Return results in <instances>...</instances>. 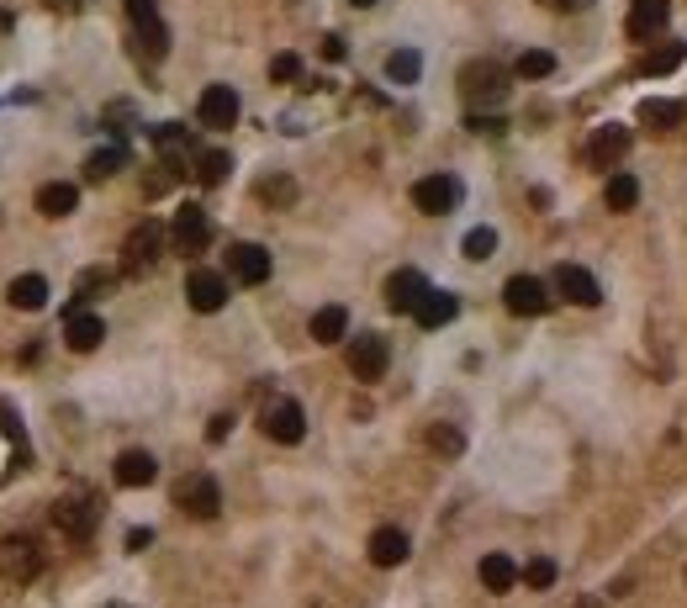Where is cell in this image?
Instances as JSON below:
<instances>
[{"instance_id":"1","label":"cell","mask_w":687,"mask_h":608,"mask_svg":"<svg viewBox=\"0 0 687 608\" xmlns=\"http://www.w3.org/2000/svg\"><path fill=\"white\" fill-rule=\"evenodd\" d=\"M175 508H180V513H191V519H217V508H222V487H217V476H207V471L180 476V482H175Z\"/></svg>"},{"instance_id":"2","label":"cell","mask_w":687,"mask_h":608,"mask_svg":"<svg viewBox=\"0 0 687 608\" xmlns=\"http://www.w3.org/2000/svg\"><path fill=\"white\" fill-rule=\"evenodd\" d=\"M37 571H43V550H37V540H27V534H6V540H0V577L27 587V582H37Z\"/></svg>"},{"instance_id":"3","label":"cell","mask_w":687,"mask_h":608,"mask_svg":"<svg viewBox=\"0 0 687 608\" xmlns=\"http://www.w3.org/2000/svg\"><path fill=\"white\" fill-rule=\"evenodd\" d=\"M159 249H164V228L154 223V217H143L122 244V275H148L154 260H159Z\"/></svg>"},{"instance_id":"4","label":"cell","mask_w":687,"mask_h":608,"mask_svg":"<svg viewBox=\"0 0 687 608\" xmlns=\"http://www.w3.org/2000/svg\"><path fill=\"white\" fill-rule=\"evenodd\" d=\"M259 429H265L275 445H302V434H307V413H302V402L296 397H275L265 413H259Z\"/></svg>"},{"instance_id":"5","label":"cell","mask_w":687,"mask_h":608,"mask_svg":"<svg viewBox=\"0 0 687 608\" xmlns=\"http://www.w3.org/2000/svg\"><path fill=\"white\" fill-rule=\"evenodd\" d=\"M629 143H635V133H629V127L603 122V127H592V138H587L582 159L592 164V170H619V159L629 154Z\"/></svg>"},{"instance_id":"6","label":"cell","mask_w":687,"mask_h":608,"mask_svg":"<svg viewBox=\"0 0 687 608\" xmlns=\"http://www.w3.org/2000/svg\"><path fill=\"white\" fill-rule=\"evenodd\" d=\"M460 96H466L471 106H481V101H503V96H508V69H497L492 59L466 64V69H460Z\"/></svg>"},{"instance_id":"7","label":"cell","mask_w":687,"mask_h":608,"mask_svg":"<svg viewBox=\"0 0 687 608\" xmlns=\"http://www.w3.org/2000/svg\"><path fill=\"white\" fill-rule=\"evenodd\" d=\"M550 291H555V297H566L571 307H598V302H603L598 275L582 270V265H555V275H550Z\"/></svg>"},{"instance_id":"8","label":"cell","mask_w":687,"mask_h":608,"mask_svg":"<svg viewBox=\"0 0 687 608\" xmlns=\"http://www.w3.org/2000/svg\"><path fill=\"white\" fill-rule=\"evenodd\" d=\"M503 302L513 318H540V312H550V286L540 281V275H513V281L503 286Z\"/></svg>"},{"instance_id":"9","label":"cell","mask_w":687,"mask_h":608,"mask_svg":"<svg viewBox=\"0 0 687 608\" xmlns=\"http://www.w3.org/2000/svg\"><path fill=\"white\" fill-rule=\"evenodd\" d=\"M386 365H392V349H386L381 334L349 339V376H355V381H381Z\"/></svg>"},{"instance_id":"10","label":"cell","mask_w":687,"mask_h":608,"mask_svg":"<svg viewBox=\"0 0 687 608\" xmlns=\"http://www.w3.org/2000/svg\"><path fill=\"white\" fill-rule=\"evenodd\" d=\"M460 180L455 175H423L418 186H413V207L418 212H429V217H444V212H455L460 207Z\"/></svg>"},{"instance_id":"11","label":"cell","mask_w":687,"mask_h":608,"mask_svg":"<svg viewBox=\"0 0 687 608\" xmlns=\"http://www.w3.org/2000/svg\"><path fill=\"white\" fill-rule=\"evenodd\" d=\"M207 238H212L207 212H201L196 201H185V207L175 212V223H170V244H175V254H201V249H207Z\"/></svg>"},{"instance_id":"12","label":"cell","mask_w":687,"mask_h":608,"mask_svg":"<svg viewBox=\"0 0 687 608\" xmlns=\"http://www.w3.org/2000/svg\"><path fill=\"white\" fill-rule=\"evenodd\" d=\"M196 117H201V127H212V133L233 127L238 122V90L233 85H207L201 101H196Z\"/></svg>"},{"instance_id":"13","label":"cell","mask_w":687,"mask_h":608,"mask_svg":"<svg viewBox=\"0 0 687 608\" xmlns=\"http://www.w3.org/2000/svg\"><path fill=\"white\" fill-rule=\"evenodd\" d=\"M228 275L238 286H265L270 281V249L265 244H233L228 249Z\"/></svg>"},{"instance_id":"14","label":"cell","mask_w":687,"mask_h":608,"mask_svg":"<svg viewBox=\"0 0 687 608\" xmlns=\"http://www.w3.org/2000/svg\"><path fill=\"white\" fill-rule=\"evenodd\" d=\"M185 302H191L196 312H222V307H228V275L191 270V275H185Z\"/></svg>"},{"instance_id":"15","label":"cell","mask_w":687,"mask_h":608,"mask_svg":"<svg viewBox=\"0 0 687 608\" xmlns=\"http://www.w3.org/2000/svg\"><path fill=\"white\" fill-rule=\"evenodd\" d=\"M666 16H672V0H635V6H629V16H624L629 43H651V38H661Z\"/></svg>"},{"instance_id":"16","label":"cell","mask_w":687,"mask_h":608,"mask_svg":"<svg viewBox=\"0 0 687 608\" xmlns=\"http://www.w3.org/2000/svg\"><path fill=\"white\" fill-rule=\"evenodd\" d=\"M429 297V281H423V270H397L392 281H386V307L392 312H418V302Z\"/></svg>"},{"instance_id":"17","label":"cell","mask_w":687,"mask_h":608,"mask_svg":"<svg viewBox=\"0 0 687 608\" xmlns=\"http://www.w3.org/2000/svg\"><path fill=\"white\" fill-rule=\"evenodd\" d=\"M101 339H106V323L96 318V312H80V307H74L69 318H64V344L74 349V355H90Z\"/></svg>"},{"instance_id":"18","label":"cell","mask_w":687,"mask_h":608,"mask_svg":"<svg viewBox=\"0 0 687 608\" xmlns=\"http://www.w3.org/2000/svg\"><path fill=\"white\" fill-rule=\"evenodd\" d=\"M96 503H85V497H64V503H53V524L74 540H90V529H96Z\"/></svg>"},{"instance_id":"19","label":"cell","mask_w":687,"mask_h":608,"mask_svg":"<svg viewBox=\"0 0 687 608\" xmlns=\"http://www.w3.org/2000/svg\"><path fill=\"white\" fill-rule=\"evenodd\" d=\"M111 476H117V487H154L159 460L148 455V450H122L117 466H111Z\"/></svg>"},{"instance_id":"20","label":"cell","mask_w":687,"mask_h":608,"mask_svg":"<svg viewBox=\"0 0 687 608\" xmlns=\"http://www.w3.org/2000/svg\"><path fill=\"white\" fill-rule=\"evenodd\" d=\"M476 577H481V587H487V593H513V582L524 577V571L513 566V556H503V550H492V556H481Z\"/></svg>"},{"instance_id":"21","label":"cell","mask_w":687,"mask_h":608,"mask_svg":"<svg viewBox=\"0 0 687 608\" xmlns=\"http://www.w3.org/2000/svg\"><path fill=\"white\" fill-rule=\"evenodd\" d=\"M80 207V186H69V180H48V186H37V212L43 217H69Z\"/></svg>"},{"instance_id":"22","label":"cell","mask_w":687,"mask_h":608,"mask_svg":"<svg viewBox=\"0 0 687 608\" xmlns=\"http://www.w3.org/2000/svg\"><path fill=\"white\" fill-rule=\"evenodd\" d=\"M455 312H460V297H450V291H434L429 286V297L418 302V328H444V323H455Z\"/></svg>"},{"instance_id":"23","label":"cell","mask_w":687,"mask_h":608,"mask_svg":"<svg viewBox=\"0 0 687 608\" xmlns=\"http://www.w3.org/2000/svg\"><path fill=\"white\" fill-rule=\"evenodd\" d=\"M407 550H413V545H407V534L392 529V524L370 534V561H376V566H402V561H407Z\"/></svg>"},{"instance_id":"24","label":"cell","mask_w":687,"mask_h":608,"mask_svg":"<svg viewBox=\"0 0 687 608\" xmlns=\"http://www.w3.org/2000/svg\"><path fill=\"white\" fill-rule=\"evenodd\" d=\"M6 302H11L16 312H43V302H48V281H43V275H16V281L6 286Z\"/></svg>"},{"instance_id":"25","label":"cell","mask_w":687,"mask_h":608,"mask_svg":"<svg viewBox=\"0 0 687 608\" xmlns=\"http://www.w3.org/2000/svg\"><path fill=\"white\" fill-rule=\"evenodd\" d=\"M349 339V312L333 302V307H318L312 312V344H339Z\"/></svg>"},{"instance_id":"26","label":"cell","mask_w":687,"mask_h":608,"mask_svg":"<svg viewBox=\"0 0 687 608\" xmlns=\"http://www.w3.org/2000/svg\"><path fill=\"white\" fill-rule=\"evenodd\" d=\"M640 122L645 127H656V133H672V127L687 122V101H640Z\"/></svg>"},{"instance_id":"27","label":"cell","mask_w":687,"mask_h":608,"mask_svg":"<svg viewBox=\"0 0 687 608\" xmlns=\"http://www.w3.org/2000/svg\"><path fill=\"white\" fill-rule=\"evenodd\" d=\"M603 201H608V212H629L640 201V180L619 170V175H608V186H603Z\"/></svg>"},{"instance_id":"28","label":"cell","mask_w":687,"mask_h":608,"mask_svg":"<svg viewBox=\"0 0 687 608\" xmlns=\"http://www.w3.org/2000/svg\"><path fill=\"white\" fill-rule=\"evenodd\" d=\"M418 75H423V53H418V48L386 53V80H392V85H413Z\"/></svg>"},{"instance_id":"29","label":"cell","mask_w":687,"mask_h":608,"mask_svg":"<svg viewBox=\"0 0 687 608\" xmlns=\"http://www.w3.org/2000/svg\"><path fill=\"white\" fill-rule=\"evenodd\" d=\"M228 170H233V159L222 154V149L196 154V180H201V186H222V180H228Z\"/></svg>"},{"instance_id":"30","label":"cell","mask_w":687,"mask_h":608,"mask_svg":"<svg viewBox=\"0 0 687 608\" xmlns=\"http://www.w3.org/2000/svg\"><path fill=\"white\" fill-rule=\"evenodd\" d=\"M513 75H518V80H545V75H555V53H545V48H529V53H518Z\"/></svg>"},{"instance_id":"31","label":"cell","mask_w":687,"mask_h":608,"mask_svg":"<svg viewBox=\"0 0 687 608\" xmlns=\"http://www.w3.org/2000/svg\"><path fill=\"white\" fill-rule=\"evenodd\" d=\"M122 164H127L122 149H96V154L85 159V180H111V175L122 170Z\"/></svg>"},{"instance_id":"32","label":"cell","mask_w":687,"mask_h":608,"mask_svg":"<svg viewBox=\"0 0 687 608\" xmlns=\"http://www.w3.org/2000/svg\"><path fill=\"white\" fill-rule=\"evenodd\" d=\"M460 249H466V260H492V249H497V233H492V228H471V233H466V244H460Z\"/></svg>"},{"instance_id":"33","label":"cell","mask_w":687,"mask_h":608,"mask_svg":"<svg viewBox=\"0 0 687 608\" xmlns=\"http://www.w3.org/2000/svg\"><path fill=\"white\" fill-rule=\"evenodd\" d=\"M270 80H275V85L302 80V59H296V53H275V59H270Z\"/></svg>"},{"instance_id":"34","label":"cell","mask_w":687,"mask_h":608,"mask_svg":"<svg viewBox=\"0 0 687 608\" xmlns=\"http://www.w3.org/2000/svg\"><path fill=\"white\" fill-rule=\"evenodd\" d=\"M524 582H529V587H550V582H555V561H550V556H534V561L524 566Z\"/></svg>"},{"instance_id":"35","label":"cell","mask_w":687,"mask_h":608,"mask_svg":"<svg viewBox=\"0 0 687 608\" xmlns=\"http://www.w3.org/2000/svg\"><path fill=\"white\" fill-rule=\"evenodd\" d=\"M429 445H434L439 455H460V445H466V439H460L455 429H444V423H439V429H429Z\"/></svg>"},{"instance_id":"36","label":"cell","mask_w":687,"mask_h":608,"mask_svg":"<svg viewBox=\"0 0 687 608\" xmlns=\"http://www.w3.org/2000/svg\"><path fill=\"white\" fill-rule=\"evenodd\" d=\"M682 59V48H666V53H651V59L640 64V75H666V69H677Z\"/></svg>"},{"instance_id":"37","label":"cell","mask_w":687,"mask_h":608,"mask_svg":"<svg viewBox=\"0 0 687 608\" xmlns=\"http://www.w3.org/2000/svg\"><path fill=\"white\" fill-rule=\"evenodd\" d=\"M127 22H133V27L159 22V0H127Z\"/></svg>"},{"instance_id":"38","label":"cell","mask_w":687,"mask_h":608,"mask_svg":"<svg viewBox=\"0 0 687 608\" xmlns=\"http://www.w3.org/2000/svg\"><path fill=\"white\" fill-rule=\"evenodd\" d=\"M259 196L265 201H291V180H259Z\"/></svg>"},{"instance_id":"39","label":"cell","mask_w":687,"mask_h":608,"mask_svg":"<svg viewBox=\"0 0 687 608\" xmlns=\"http://www.w3.org/2000/svg\"><path fill=\"white\" fill-rule=\"evenodd\" d=\"M471 133H503V117H481V112H471Z\"/></svg>"},{"instance_id":"40","label":"cell","mask_w":687,"mask_h":608,"mask_svg":"<svg viewBox=\"0 0 687 608\" xmlns=\"http://www.w3.org/2000/svg\"><path fill=\"white\" fill-rule=\"evenodd\" d=\"M228 429H233V418H228V413H217V418H212V429H207V439H212V445H222V439H228Z\"/></svg>"},{"instance_id":"41","label":"cell","mask_w":687,"mask_h":608,"mask_svg":"<svg viewBox=\"0 0 687 608\" xmlns=\"http://www.w3.org/2000/svg\"><path fill=\"white\" fill-rule=\"evenodd\" d=\"M323 59L339 64V59H344V38H333V32H328V38H323Z\"/></svg>"},{"instance_id":"42","label":"cell","mask_w":687,"mask_h":608,"mask_svg":"<svg viewBox=\"0 0 687 608\" xmlns=\"http://www.w3.org/2000/svg\"><path fill=\"white\" fill-rule=\"evenodd\" d=\"M540 6H550V11H582V6H592V0H540Z\"/></svg>"},{"instance_id":"43","label":"cell","mask_w":687,"mask_h":608,"mask_svg":"<svg viewBox=\"0 0 687 608\" xmlns=\"http://www.w3.org/2000/svg\"><path fill=\"white\" fill-rule=\"evenodd\" d=\"M148 540H154V534H148V529H133V534H127V550H143Z\"/></svg>"},{"instance_id":"44","label":"cell","mask_w":687,"mask_h":608,"mask_svg":"<svg viewBox=\"0 0 687 608\" xmlns=\"http://www.w3.org/2000/svg\"><path fill=\"white\" fill-rule=\"evenodd\" d=\"M43 6H53V11H80L85 0H43Z\"/></svg>"},{"instance_id":"45","label":"cell","mask_w":687,"mask_h":608,"mask_svg":"<svg viewBox=\"0 0 687 608\" xmlns=\"http://www.w3.org/2000/svg\"><path fill=\"white\" fill-rule=\"evenodd\" d=\"M349 6H355V11H370V6H376V0H349Z\"/></svg>"},{"instance_id":"46","label":"cell","mask_w":687,"mask_h":608,"mask_svg":"<svg viewBox=\"0 0 687 608\" xmlns=\"http://www.w3.org/2000/svg\"><path fill=\"white\" fill-rule=\"evenodd\" d=\"M577 608H603V598H582Z\"/></svg>"},{"instance_id":"47","label":"cell","mask_w":687,"mask_h":608,"mask_svg":"<svg viewBox=\"0 0 687 608\" xmlns=\"http://www.w3.org/2000/svg\"><path fill=\"white\" fill-rule=\"evenodd\" d=\"M682 577H687V571H682Z\"/></svg>"}]
</instances>
